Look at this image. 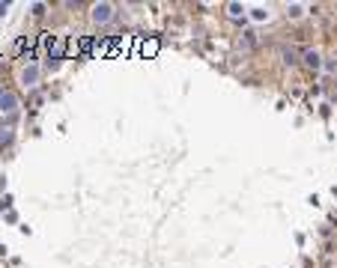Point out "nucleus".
<instances>
[{
    "instance_id": "f257e3e1",
    "label": "nucleus",
    "mask_w": 337,
    "mask_h": 268,
    "mask_svg": "<svg viewBox=\"0 0 337 268\" xmlns=\"http://www.w3.org/2000/svg\"><path fill=\"white\" fill-rule=\"evenodd\" d=\"M89 21H93L96 27H107V24H114V21H117V6L107 3V0L93 3V6H89Z\"/></svg>"
},
{
    "instance_id": "f03ea898",
    "label": "nucleus",
    "mask_w": 337,
    "mask_h": 268,
    "mask_svg": "<svg viewBox=\"0 0 337 268\" xmlns=\"http://www.w3.org/2000/svg\"><path fill=\"white\" fill-rule=\"evenodd\" d=\"M18 113H21V99H18L15 89H6V92L0 95V119H3V123H12Z\"/></svg>"
},
{
    "instance_id": "7ed1b4c3",
    "label": "nucleus",
    "mask_w": 337,
    "mask_h": 268,
    "mask_svg": "<svg viewBox=\"0 0 337 268\" xmlns=\"http://www.w3.org/2000/svg\"><path fill=\"white\" fill-rule=\"evenodd\" d=\"M18 81H21L24 89H36L42 84V66H39L36 60H27V63L21 66V71H18Z\"/></svg>"
},
{
    "instance_id": "20e7f679",
    "label": "nucleus",
    "mask_w": 337,
    "mask_h": 268,
    "mask_svg": "<svg viewBox=\"0 0 337 268\" xmlns=\"http://www.w3.org/2000/svg\"><path fill=\"white\" fill-rule=\"evenodd\" d=\"M302 66L310 71H320L325 63H322V51L320 48H304L302 51Z\"/></svg>"
},
{
    "instance_id": "39448f33",
    "label": "nucleus",
    "mask_w": 337,
    "mask_h": 268,
    "mask_svg": "<svg viewBox=\"0 0 337 268\" xmlns=\"http://www.w3.org/2000/svg\"><path fill=\"white\" fill-rule=\"evenodd\" d=\"M12 143H15V128H12V123H3L0 119V152L3 149H12Z\"/></svg>"
},
{
    "instance_id": "423d86ee",
    "label": "nucleus",
    "mask_w": 337,
    "mask_h": 268,
    "mask_svg": "<svg viewBox=\"0 0 337 268\" xmlns=\"http://www.w3.org/2000/svg\"><path fill=\"white\" fill-rule=\"evenodd\" d=\"M224 12L230 21H248V9L242 3H224Z\"/></svg>"
},
{
    "instance_id": "0eeeda50",
    "label": "nucleus",
    "mask_w": 337,
    "mask_h": 268,
    "mask_svg": "<svg viewBox=\"0 0 337 268\" xmlns=\"http://www.w3.org/2000/svg\"><path fill=\"white\" fill-rule=\"evenodd\" d=\"M281 60H284V66H289V69L302 66V54L293 51V48H284V51H281Z\"/></svg>"
},
{
    "instance_id": "6e6552de",
    "label": "nucleus",
    "mask_w": 337,
    "mask_h": 268,
    "mask_svg": "<svg viewBox=\"0 0 337 268\" xmlns=\"http://www.w3.org/2000/svg\"><path fill=\"white\" fill-rule=\"evenodd\" d=\"M248 18L257 21V24H260V21H268V18H272V9H268V6H254V9H248Z\"/></svg>"
},
{
    "instance_id": "1a4fd4ad",
    "label": "nucleus",
    "mask_w": 337,
    "mask_h": 268,
    "mask_svg": "<svg viewBox=\"0 0 337 268\" xmlns=\"http://www.w3.org/2000/svg\"><path fill=\"white\" fill-rule=\"evenodd\" d=\"M302 15H304L302 3H289V6H286V18H302Z\"/></svg>"
},
{
    "instance_id": "9d476101",
    "label": "nucleus",
    "mask_w": 337,
    "mask_h": 268,
    "mask_svg": "<svg viewBox=\"0 0 337 268\" xmlns=\"http://www.w3.org/2000/svg\"><path fill=\"white\" fill-rule=\"evenodd\" d=\"M30 9H33V15H36V18H42L45 12H48V6H45V3H33Z\"/></svg>"
},
{
    "instance_id": "9b49d317",
    "label": "nucleus",
    "mask_w": 337,
    "mask_h": 268,
    "mask_svg": "<svg viewBox=\"0 0 337 268\" xmlns=\"http://www.w3.org/2000/svg\"><path fill=\"white\" fill-rule=\"evenodd\" d=\"M9 206H12V197L3 194V200H0V209H9Z\"/></svg>"
},
{
    "instance_id": "f8f14e48",
    "label": "nucleus",
    "mask_w": 337,
    "mask_h": 268,
    "mask_svg": "<svg viewBox=\"0 0 337 268\" xmlns=\"http://www.w3.org/2000/svg\"><path fill=\"white\" fill-rule=\"evenodd\" d=\"M6 12H9V3H0V18L6 15Z\"/></svg>"
},
{
    "instance_id": "ddd939ff",
    "label": "nucleus",
    "mask_w": 337,
    "mask_h": 268,
    "mask_svg": "<svg viewBox=\"0 0 337 268\" xmlns=\"http://www.w3.org/2000/svg\"><path fill=\"white\" fill-rule=\"evenodd\" d=\"M3 92H6V87H3V84H0V95H3Z\"/></svg>"
},
{
    "instance_id": "4468645a",
    "label": "nucleus",
    "mask_w": 337,
    "mask_h": 268,
    "mask_svg": "<svg viewBox=\"0 0 337 268\" xmlns=\"http://www.w3.org/2000/svg\"><path fill=\"white\" fill-rule=\"evenodd\" d=\"M0 161H3V155H0Z\"/></svg>"
}]
</instances>
